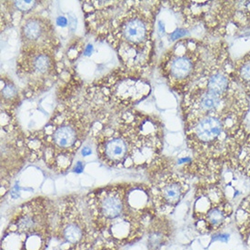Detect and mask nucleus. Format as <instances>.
Instances as JSON below:
<instances>
[{"label":"nucleus","instance_id":"nucleus-1","mask_svg":"<svg viewBox=\"0 0 250 250\" xmlns=\"http://www.w3.org/2000/svg\"><path fill=\"white\" fill-rule=\"evenodd\" d=\"M144 2H86L87 25L112 46L124 69L142 75L153 58L157 6Z\"/></svg>","mask_w":250,"mask_h":250},{"label":"nucleus","instance_id":"nucleus-2","mask_svg":"<svg viewBox=\"0 0 250 250\" xmlns=\"http://www.w3.org/2000/svg\"><path fill=\"white\" fill-rule=\"evenodd\" d=\"M86 203L99 238L118 248L138 242L158 214L144 184L107 186L89 193Z\"/></svg>","mask_w":250,"mask_h":250},{"label":"nucleus","instance_id":"nucleus-3","mask_svg":"<svg viewBox=\"0 0 250 250\" xmlns=\"http://www.w3.org/2000/svg\"><path fill=\"white\" fill-rule=\"evenodd\" d=\"M94 131L97 153L109 167L146 169L157 164L163 149V129L158 119L134 110H125L110 124L99 123Z\"/></svg>","mask_w":250,"mask_h":250},{"label":"nucleus","instance_id":"nucleus-4","mask_svg":"<svg viewBox=\"0 0 250 250\" xmlns=\"http://www.w3.org/2000/svg\"><path fill=\"white\" fill-rule=\"evenodd\" d=\"M83 103L76 98L60 104L41 130L24 139V155L30 162L43 161L56 173H65L95 124Z\"/></svg>","mask_w":250,"mask_h":250},{"label":"nucleus","instance_id":"nucleus-5","mask_svg":"<svg viewBox=\"0 0 250 250\" xmlns=\"http://www.w3.org/2000/svg\"><path fill=\"white\" fill-rule=\"evenodd\" d=\"M187 143L193 161L188 172L202 181H219L224 165L230 166L249 131L244 122L219 115L185 120Z\"/></svg>","mask_w":250,"mask_h":250},{"label":"nucleus","instance_id":"nucleus-6","mask_svg":"<svg viewBox=\"0 0 250 250\" xmlns=\"http://www.w3.org/2000/svg\"><path fill=\"white\" fill-rule=\"evenodd\" d=\"M53 229L51 202L34 198L14 214L3 233L0 250H46Z\"/></svg>","mask_w":250,"mask_h":250},{"label":"nucleus","instance_id":"nucleus-7","mask_svg":"<svg viewBox=\"0 0 250 250\" xmlns=\"http://www.w3.org/2000/svg\"><path fill=\"white\" fill-rule=\"evenodd\" d=\"M210 44L195 39L178 41L165 53L159 69L168 86L184 95L204 71L209 57Z\"/></svg>","mask_w":250,"mask_h":250},{"label":"nucleus","instance_id":"nucleus-8","mask_svg":"<svg viewBox=\"0 0 250 250\" xmlns=\"http://www.w3.org/2000/svg\"><path fill=\"white\" fill-rule=\"evenodd\" d=\"M181 108L185 120L219 115L244 122L250 110V99L242 89L223 95L195 83L183 95Z\"/></svg>","mask_w":250,"mask_h":250},{"label":"nucleus","instance_id":"nucleus-9","mask_svg":"<svg viewBox=\"0 0 250 250\" xmlns=\"http://www.w3.org/2000/svg\"><path fill=\"white\" fill-rule=\"evenodd\" d=\"M53 236L59 250H92L99 238L90 219L74 197L61 199L58 206Z\"/></svg>","mask_w":250,"mask_h":250},{"label":"nucleus","instance_id":"nucleus-10","mask_svg":"<svg viewBox=\"0 0 250 250\" xmlns=\"http://www.w3.org/2000/svg\"><path fill=\"white\" fill-rule=\"evenodd\" d=\"M59 43L22 46L17 61V74L31 91L44 90L60 75L57 60Z\"/></svg>","mask_w":250,"mask_h":250},{"label":"nucleus","instance_id":"nucleus-11","mask_svg":"<svg viewBox=\"0 0 250 250\" xmlns=\"http://www.w3.org/2000/svg\"><path fill=\"white\" fill-rule=\"evenodd\" d=\"M233 208L219 181H202L196 190L193 219L197 230L210 234L223 229L230 222Z\"/></svg>","mask_w":250,"mask_h":250},{"label":"nucleus","instance_id":"nucleus-12","mask_svg":"<svg viewBox=\"0 0 250 250\" xmlns=\"http://www.w3.org/2000/svg\"><path fill=\"white\" fill-rule=\"evenodd\" d=\"M98 97L109 105L127 108L145 99L151 91L149 83L142 75L125 69L106 76L98 84Z\"/></svg>","mask_w":250,"mask_h":250},{"label":"nucleus","instance_id":"nucleus-13","mask_svg":"<svg viewBox=\"0 0 250 250\" xmlns=\"http://www.w3.org/2000/svg\"><path fill=\"white\" fill-rule=\"evenodd\" d=\"M150 187L152 204L158 214H172L189 190L188 180L178 173H158Z\"/></svg>","mask_w":250,"mask_h":250},{"label":"nucleus","instance_id":"nucleus-14","mask_svg":"<svg viewBox=\"0 0 250 250\" xmlns=\"http://www.w3.org/2000/svg\"><path fill=\"white\" fill-rule=\"evenodd\" d=\"M20 34L22 46L59 43L51 22L40 15L29 16L23 20L20 27Z\"/></svg>","mask_w":250,"mask_h":250},{"label":"nucleus","instance_id":"nucleus-15","mask_svg":"<svg viewBox=\"0 0 250 250\" xmlns=\"http://www.w3.org/2000/svg\"><path fill=\"white\" fill-rule=\"evenodd\" d=\"M233 76L238 86L250 100V51L237 61H234Z\"/></svg>","mask_w":250,"mask_h":250},{"label":"nucleus","instance_id":"nucleus-16","mask_svg":"<svg viewBox=\"0 0 250 250\" xmlns=\"http://www.w3.org/2000/svg\"><path fill=\"white\" fill-rule=\"evenodd\" d=\"M235 219L244 243L250 250V195L241 201L236 212Z\"/></svg>","mask_w":250,"mask_h":250},{"label":"nucleus","instance_id":"nucleus-17","mask_svg":"<svg viewBox=\"0 0 250 250\" xmlns=\"http://www.w3.org/2000/svg\"><path fill=\"white\" fill-rule=\"evenodd\" d=\"M230 167L244 176L250 178V132L244 139L235 158L231 162Z\"/></svg>","mask_w":250,"mask_h":250},{"label":"nucleus","instance_id":"nucleus-18","mask_svg":"<svg viewBox=\"0 0 250 250\" xmlns=\"http://www.w3.org/2000/svg\"><path fill=\"white\" fill-rule=\"evenodd\" d=\"M37 4L38 2L36 1H16L15 2V6L21 11H28L32 9L34 7H36Z\"/></svg>","mask_w":250,"mask_h":250},{"label":"nucleus","instance_id":"nucleus-19","mask_svg":"<svg viewBox=\"0 0 250 250\" xmlns=\"http://www.w3.org/2000/svg\"><path fill=\"white\" fill-rule=\"evenodd\" d=\"M118 247H116V246H114V245H111V244L106 243V242H104V241H100V242H97V244L95 245V247H94V250H118Z\"/></svg>","mask_w":250,"mask_h":250}]
</instances>
